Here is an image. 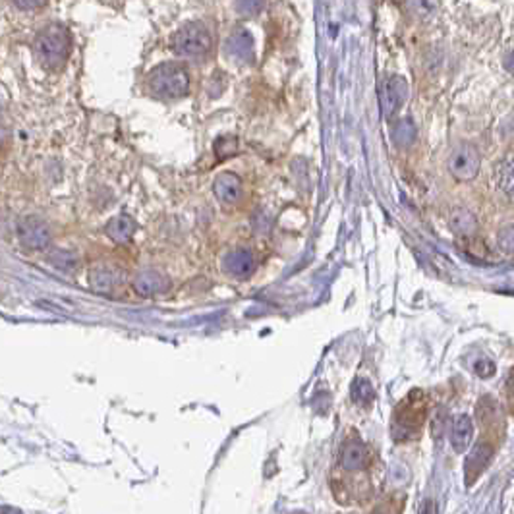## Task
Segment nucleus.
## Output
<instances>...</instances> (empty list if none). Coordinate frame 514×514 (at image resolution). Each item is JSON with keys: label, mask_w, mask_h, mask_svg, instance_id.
Segmentation results:
<instances>
[{"label": "nucleus", "mask_w": 514, "mask_h": 514, "mask_svg": "<svg viewBox=\"0 0 514 514\" xmlns=\"http://www.w3.org/2000/svg\"><path fill=\"white\" fill-rule=\"evenodd\" d=\"M425 420V395L422 390H412L395 410L392 433L398 441H408L422 429Z\"/></svg>", "instance_id": "f257e3e1"}, {"label": "nucleus", "mask_w": 514, "mask_h": 514, "mask_svg": "<svg viewBox=\"0 0 514 514\" xmlns=\"http://www.w3.org/2000/svg\"><path fill=\"white\" fill-rule=\"evenodd\" d=\"M149 89L161 99H180L190 89V75L182 64L165 62L149 74Z\"/></svg>", "instance_id": "f03ea898"}, {"label": "nucleus", "mask_w": 514, "mask_h": 514, "mask_svg": "<svg viewBox=\"0 0 514 514\" xmlns=\"http://www.w3.org/2000/svg\"><path fill=\"white\" fill-rule=\"evenodd\" d=\"M35 52L41 60L43 66L60 68L68 59L70 52V37L66 29L60 25H50L43 29L37 41H35Z\"/></svg>", "instance_id": "7ed1b4c3"}, {"label": "nucleus", "mask_w": 514, "mask_h": 514, "mask_svg": "<svg viewBox=\"0 0 514 514\" xmlns=\"http://www.w3.org/2000/svg\"><path fill=\"white\" fill-rule=\"evenodd\" d=\"M211 35L207 27L199 22H190L182 25L175 35H172V50L178 57L184 59H201L211 50Z\"/></svg>", "instance_id": "20e7f679"}, {"label": "nucleus", "mask_w": 514, "mask_h": 514, "mask_svg": "<svg viewBox=\"0 0 514 514\" xmlns=\"http://www.w3.org/2000/svg\"><path fill=\"white\" fill-rule=\"evenodd\" d=\"M480 166L481 155L472 143H458L455 149L450 151V155H448V172L458 182H470V180H473L478 176V172H480Z\"/></svg>", "instance_id": "39448f33"}, {"label": "nucleus", "mask_w": 514, "mask_h": 514, "mask_svg": "<svg viewBox=\"0 0 514 514\" xmlns=\"http://www.w3.org/2000/svg\"><path fill=\"white\" fill-rule=\"evenodd\" d=\"M17 238L29 249H45L50 244V230L39 216H24L17 223Z\"/></svg>", "instance_id": "423d86ee"}, {"label": "nucleus", "mask_w": 514, "mask_h": 514, "mask_svg": "<svg viewBox=\"0 0 514 514\" xmlns=\"http://www.w3.org/2000/svg\"><path fill=\"white\" fill-rule=\"evenodd\" d=\"M379 99H381L383 115L385 117L395 115L398 108L404 105V101L408 99V83L404 82V78H400V75H389L381 83Z\"/></svg>", "instance_id": "0eeeda50"}, {"label": "nucleus", "mask_w": 514, "mask_h": 514, "mask_svg": "<svg viewBox=\"0 0 514 514\" xmlns=\"http://www.w3.org/2000/svg\"><path fill=\"white\" fill-rule=\"evenodd\" d=\"M493 455H495V448L491 447L490 443H478V445H473V448L470 450V455L466 458V464H464V470H466V485L470 487L473 485V481L480 478L483 470L490 466V462L493 460Z\"/></svg>", "instance_id": "6e6552de"}, {"label": "nucleus", "mask_w": 514, "mask_h": 514, "mask_svg": "<svg viewBox=\"0 0 514 514\" xmlns=\"http://www.w3.org/2000/svg\"><path fill=\"white\" fill-rule=\"evenodd\" d=\"M226 54L234 60V62H240V64H248L254 59V37L249 35L246 29H236L230 37L226 39L224 45Z\"/></svg>", "instance_id": "1a4fd4ad"}, {"label": "nucleus", "mask_w": 514, "mask_h": 514, "mask_svg": "<svg viewBox=\"0 0 514 514\" xmlns=\"http://www.w3.org/2000/svg\"><path fill=\"white\" fill-rule=\"evenodd\" d=\"M168 286H170V281L161 271H141L133 279V291L140 296H157L161 292L168 291Z\"/></svg>", "instance_id": "9d476101"}, {"label": "nucleus", "mask_w": 514, "mask_h": 514, "mask_svg": "<svg viewBox=\"0 0 514 514\" xmlns=\"http://www.w3.org/2000/svg\"><path fill=\"white\" fill-rule=\"evenodd\" d=\"M450 445L455 448L456 453H464L466 448L470 447L473 437V422L470 416L460 414L456 416L453 420V425H450Z\"/></svg>", "instance_id": "9b49d317"}, {"label": "nucleus", "mask_w": 514, "mask_h": 514, "mask_svg": "<svg viewBox=\"0 0 514 514\" xmlns=\"http://www.w3.org/2000/svg\"><path fill=\"white\" fill-rule=\"evenodd\" d=\"M213 191H215L216 199L221 203H224V205H234L242 196L240 178L233 175V172H224L213 184Z\"/></svg>", "instance_id": "f8f14e48"}, {"label": "nucleus", "mask_w": 514, "mask_h": 514, "mask_svg": "<svg viewBox=\"0 0 514 514\" xmlns=\"http://www.w3.org/2000/svg\"><path fill=\"white\" fill-rule=\"evenodd\" d=\"M367 460V448L362 441L350 439L344 447H342V455H340V464L348 472H356L362 470Z\"/></svg>", "instance_id": "ddd939ff"}, {"label": "nucleus", "mask_w": 514, "mask_h": 514, "mask_svg": "<svg viewBox=\"0 0 514 514\" xmlns=\"http://www.w3.org/2000/svg\"><path fill=\"white\" fill-rule=\"evenodd\" d=\"M105 230L115 244H128L135 233V223L130 215H118L108 221Z\"/></svg>", "instance_id": "4468645a"}, {"label": "nucleus", "mask_w": 514, "mask_h": 514, "mask_svg": "<svg viewBox=\"0 0 514 514\" xmlns=\"http://www.w3.org/2000/svg\"><path fill=\"white\" fill-rule=\"evenodd\" d=\"M450 228L456 236L460 238H472L473 234L478 233V221L473 216L472 211L468 209H458L450 216Z\"/></svg>", "instance_id": "2eb2a0df"}, {"label": "nucleus", "mask_w": 514, "mask_h": 514, "mask_svg": "<svg viewBox=\"0 0 514 514\" xmlns=\"http://www.w3.org/2000/svg\"><path fill=\"white\" fill-rule=\"evenodd\" d=\"M89 281H91L93 291L101 292V294H108V292L117 286L118 274L112 267L99 265V267H95V269L91 271Z\"/></svg>", "instance_id": "dca6fc26"}, {"label": "nucleus", "mask_w": 514, "mask_h": 514, "mask_svg": "<svg viewBox=\"0 0 514 514\" xmlns=\"http://www.w3.org/2000/svg\"><path fill=\"white\" fill-rule=\"evenodd\" d=\"M224 267L234 277H248L254 269V257L249 256V251H246V249H238V251H233L226 257Z\"/></svg>", "instance_id": "f3484780"}, {"label": "nucleus", "mask_w": 514, "mask_h": 514, "mask_svg": "<svg viewBox=\"0 0 514 514\" xmlns=\"http://www.w3.org/2000/svg\"><path fill=\"white\" fill-rule=\"evenodd\" d=\"M352 400L360 406H369L375 400V390L367 379H356L352 383Z\"/></svg>", "instance_id": "a211bd4d"}, {"label": "nucleus", "mask_w": 514, "mask_h": 514, "mask_svg": "<svg viewBox=\"0 0 514 514\" xmlns=\"http://www.w3.org/2000/svg\"><path fill=\"white\" fill-rule=\"evenodd\" d=\"M49 261L50 265L57 267L59 271H66V273H72L78 267V257L72 251H66V249H54L49 256Z\"/></svg>", "instance_id": "6ab92c4d"}, {"label": "nucleus", "mask_w": 514, "mask_h": 514, "mask_svg": "<svg viewBox=\"0 0 514 514\" xmlns=\"http://www.w3.org/2000/svg\"><path fill=\"white\" fill-rule=\"evenodd\" d=\"M392 138H395V141H397L400 147L410 145L416 138V128L414 124H412V120H408V118L400 120V122L395 126V130H392Z\"/></svg>", "instance_id": "aec40b11"}, {"label": "nucleus", "mask_w": 514, "mask_h": 514, "mask_svg": "<svg viewBox=\"0 0 514 514\" xmlns=\"http://www.w3.org/2000/svg\"><path fill=\"white\" fill-rule=\"evenodd\" d=\"M265 6V0H234V8L244 17L257 16Z\"/></svg>", "instance_id": "412c9836"}, {"label": "nucleus", "mask_w": 514, "mask_h": 514, "mask_svg": "<svg viewBox=\"0 0 514 514\" xmlns=\"http://www.w3.org/2000/svg\"><path fill=\"white\" fill-rule=\"evenodd\" d=\"M215 153L221 159L233 157L238 153V140L233 138V135H224V138H219L215 143Z\"/></svg>", "instance_id": "4be33fe9"}, {"label": "nucleus", "mask_w": 514, "mask_h": 514, "mask_svg": "<svg viewBox=\"0 0 514 514\" xmlns=\"http://www.w3.org/2000/svg\"><path fill=\"white\" fill-rule=\"evenodd\" d=\"M499 246L505 249L506 254H513V226L508 224L505 230L499 233Z\"/></svg>", "instance_id": "5701e85b"}, {"label": "nucleus", "mask_w": 514, "mask_h": 514, "mask_svg": "<svg viewBox=\"0 0 514 514\" xmlns=\"http://www.w3.org/2000/svg\"><path fill=\"white\" fill-rule=\"evenodd\" d=\"M476 374L483 377V379H487L491 375L495 374V365L491 364L490 360H480L478 364H476Z\"/></svg>", "instance_id": "b1692460"}, {"label": "nucleus", "mask_w": 514, "mask_h": 514, "mask_svg": "<svg viewBox=\"0 0 514 514\" xmlns=\"http://www.w3.org/2000/svg\"><path fill=\"white\" fill-rule=\"evenodd\" d=\"M14 4H17L20 8H37L45 4V0H14Z\"/></svg>", "instance_id": "393cba45"}]
</instances>
